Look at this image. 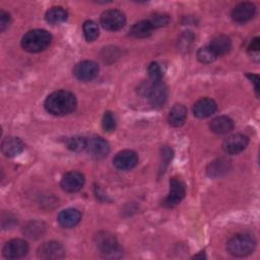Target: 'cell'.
<instances>
[{"label":"cell","mask_w":260,"mask_h":260,"mask_svg":"<svg viewBox=\"0 0 260 260\" xmlns=\"http://www.w3.org/2000/svg\"><path fill=\"white\" fill-rule=\"evenodd\" d=\"M67 17H68L67 11L61 6H54L50 8L45 14L46 21L52 25H56L64 22L67 19Z\"/></svg>","instance_id":"603a6c76"},{"label":"cell","mask_w":260,"mask_h":260,"mask_svg":"<svg viewBox=\"0 0 260 260\" xmlns=\"http://www.w3.org/2000/svg\"><path fill=\"white\" fill-rule=\"evenodd\" d=\"M86 142H87V139L85 137L73 136V137H70L66 141V145L70 150L75 151V152H79V151H82L86 148Z\"/></svg>","instance_id":"d4e9b609"},{"label":"cell","mask_w":260,"mask_h":260,"mask_svg":"<svg viewBox=\"0 0 260 260\" xmlns=\"http://www.w3.org/2000/svg\"><path fill=\"white\" fill-rule=\"evenodd\" d=\"M209 128L216 134H226L234 128V121L228 116H218L211 120Z\"/></svg>","instance_id":"ffe728a7"},{"label":"cell","mask_w":260,"mask_h":260,"mask_svg":"<svg viewBox=\"0 0 260 260\" xmlns=\"http://www.w3.org/2000/svg\"><path fill=\"white\" fill-rule=\"evenodd\" d=\"M84 176L80 172L71 171L66 173L60 182L61 188L68 193H74L79 191L84 185Z\"/></svg>","instance_id":"7c38bea8"},{"label":"cell","mask_w":260,"mask_h":260,"mask_svg":"<svg viewBox=\"0 0 260 260\" xmlns=\"http://www.w3.org/2000/svg\"><path fill=\"white\" fill-rule=\"evenodd\" d=\"M256 247L255 239L248 234H238L226 243L228 252L235 257H245L252 254Z\"/></svg>","instance_id":"3957f363"},{"label":"cell","mask_w":260,"mask_h":260,"mask_svg":"<svg viewBox=\"0 0 260 260\" xmlns=\"http://www.w3.org/2000/svg\"><path fill=\"white\" fill-rule=\"evenodd\" d=\"M217 109L216 103L209 98H202L198 100L193 106V114L195 117L204 119L210 117Z\"/></svg>","instance_id":"2e32d148"},{"label":"cell","mask_w":260,"mask_h":260,"mask_svg":"<svg viewBox=\"0 0 260 260\" xmlns=\"http://www.w3.org/2000/svg\"><path fill=\"white\" fill-rule=\"evenodd\" d=\"M248 136L241 133H236L230 135L226 139H224V141L222 142V149L225 153L235 155L242 152L248 146Z\"/></svg>","instance_id":"30bf717a"},{"label":"cell","mask_w":260,"mask_h":260,"mask_svg":"<svg viewBox=\"0 0 260 260\" xmlns=\"http://www.w3.org/2000/svg\"><path fill=\"white\" fill-rule=\"evenodd\" d=\"M246 76L254 83L255 91H256V94L258 96L259 95V76L256 75V74H251V73H247Z\"/></svg>","instance_id":"d6a6232c"},{"label":"cell","mask_w":260,"mask_h":260,"mask_svg":"<svg viewBox=\"0 0 260 260\" xmlns=\"http://www.w3.org/2000/svg\"><path fill=\"white\" fill-rule=\"evenodd\" d=\"M37 255L39 258L45 259V260L60 259L65 256V249L58 242H54V241L46 242L39 247L37 251Z\"/></svg>","instance_id":"4fadbf2b"},{"label":"cell","mask_w":260,"mask_h":260,"mask_svg":"<svg viewBox=\"0 0 260 260\" xmlns=\"http://www.w3.org/2000/svg\"><path fill=\"white\" fill-rule=\"evenodd\" d=\"M28 244L22 239H12L8 241L2 250L3 256L7 259H20L28 253Z\"/></svg>","instance_id":"ba28073f"},{"label":"cell","mask_w":260,"mask_h":260,"mask_svg":"<svg viewBox=\"0 0 260 260\" xmlns=\"http://www.w3.org/2000/svg\"><path fill=\"white\" fill-rule=\"evenodd\" d=\"M87 152L94 158H104L110 152V144L101 136L92 135L87 138L86 148Z\"/></svg>","instance_id":"8fae6325"},{"label":"cell","mask_w":260,"mask_h":260,"mask_svg":"<svg viewBox=\"0 0 260 260\" xmlns=\"http://www.w3.org/2000/svg\"><path fill=\"white\" fill-rule=\"evenodd\" d=\"M83 35L87 42H93L99 37V27L98 24L92 20L84 21L82 25Z\"/></svg>","instance_id":"cb8c5ba5"},{"label":"cell","mask_w":260,"mask_h":260,"mask_svg":"<svg viewBox=\"0 0 260 260\" xmlns=\"http://www.w3.org/2000/svg\"><path fill=\"white\" fill-rule=\"evenodd\" d=\"M185 194H186V190H185L184 183L180 179L173 177L170 180L169 194L162 200L161 204L167 208H173L183 200V198L185 197Z\"/></svg>","instance_id":"8992f818"},{"label":"cell","mask_w":260,"mask_h":260,"mask_svg":"<svg viewBox=\"0 0 260 260\" xmlns=\"http://www.w3.org/2000/svg\"><path fill=\"white\" fill-rule=\"evenodd\" d=\"M42 223L39 222H31L26 226V235L29 238H37L42 235L44 228L41 226Z\"/></svg>","instance_id":"f546056e"},{"label":"cell","mask_w":260,"mask_h":260,"mask_svg":"<svg viewBox=\"0 0 260 260\" xmlns=\"http://www.w3.org/2000/svg\"><path fill=\"white\" fill-rule=\"evenodd\" d=\"M23 148H24V143L18 137H13V136L6 137L3 139L1 143L2 153L8 157H13L18 155L20 152H22Z\"/></svg>","instance_id":"e0dca14e"},{"label":"cell","mask_w":260,"mask_h":260,"mask_svg":"<svg viewBox=\"0 0 260 260\" xmlns=\"http://www.w3.org/2000/svg\"><path fill=\"white\" fill-rule=\"evenodd\" d=\"M116 118L114 114L110 111H107L102 120V127L106 132H112L116 129Z\"/></svg>","instance_id":"4316f807"},{"label":"cell","mask_w":260,"mask_h":260,"mask_svg":"<svg viewBox=\"0 0 260 260\" xmlns=\"http://www.w3.org/2000/svg\"><path fill=\"white\" fill-rule=\"evenodd\" d=\"M143 95H145L150 105L153 107H161L168 98V89L162 80L159 81H150L146 84H143Z\"/></svg>","instance_id":"5b68a950"},{"label":"cell","mask_w":260,"mask_h":260,"mask_svg":"<svg viewBox=\"0 0 260 260\" xmlns=\"http://www.w3.org/2000/svg\"><path fill=\"white\" fill-rule=\"evenodd\" d=\"M10 21H11V18L9 13L5 12L4 10H1L0 11V30L4 31L9 26Z\"/></svg>","instance_id":"4dcf8cb0"},{"label":"cell","mask_w":260,"mask_h":260,"mask_svg":"<svg viewBox=\"0 0 260 260\" xmlns=\"http://www.w3.org/2000/svg\"><path fill=\"white\" fill-rule=\"evenodd\" d=\"M94 243L100 250L102 257L116 259L123 255L116 237L108 232H101L94 238Z\"/></svg>","instance_id":"277c9868"},{"label":"cell","mask_w":260,"mask_h":260,"mask_svg":"<svg viewBox=\"0 0 260 260\" xmlns=\"http://www.w3.org/2000/svg\"><path fill=\"white\" fill-rule=\"evenodd\" d=\"M77 102L75 95L68 90H56L49 94L45 101V109L54 116H64L73 112Z\"/></svg>","instance_id":"6da1fadb"},{"label":"cell","mask_w":260,"mask_h":260,"mask_svg":"<svg viewBox=\"0 0 260 260\" xmlns=\"http://www.w3.org/2000/svg\"><path fill=\"white\" fill-rule=\"evenodd\" d=\"M259 49H260V40H259V38H255V39H253L251 41V43H250V45L248 47V51L250 53L255 52V53L258 54Z\"/></svg>","instance_id":"1f68e13d"},{"label":"cell","mask_w":260,"mask_h":260,"mask_svg":"<svg viewBox=\"0 0 260 260\" xmlns=\"http://www.w3.org/2000/svg\"><path fill=\"white\" fill-rule=\"evenodd\" d=\"M255 5L251 2H242L234 7L231 16L236 22H246L255 15Z\"/></svg>","instance_id":"9a60e30c"},{"label":"cell","mask_w":260,"mask_h":260,"mask_svg":"<svg viewBox=\"0 0 260 260\" xmlns=\"http://www.w3.org/2000/svg\"><path fill=\"white\" fill-rule=\"evenodd\" d=\"M148 20L154 28H157L167 25L170 21V17L165 13H154L148 18Z\"/></svg>","instance_id":"f1b7e54d"},{"label":"cell","mask_w":260,"mask_h":260,"mask_svg":"<svg viewBox=\"0 0 260 260\" xmlns=\"http://www.w3.org/2000/svg\"><path fill=\"white\" fill-rule=\"evenodd\" d=\"M138 162V155L135 151L124 149L119 151L113 158V165L116 169L126 171L133 169Z\"/></svg>","instance_id":"5bb4252c"},{"label":"cell","mask_w":260,"mask_h":260,"mask_svg":"<svg viewBox=\"0 0 260 260\" xmlns=\"http://www.w3.org/2000/svg\"><path fill=\"white\" fill-rule=\"evenodd\" d=\"M99 73V65L92 60H83L78 62L74 69L73 74L74 76L80 81H90Z\"/></svg>","instance_id":"9c48e42d"},{"label":"cell","mask_w":260,"mask_h":260,"mask_svg":"<svg viewBox=\"0 0 260 260\" xmlns=\"http://www.w3.org/2000/svg\"><path fill=\"white\" fill-rule=\"evenodd\" d=\"M81 218L80 211L76 208H66L59 212L58 222L65 229H71L75 226Z\"/></svg>","instance_id":"ac0fdd59"},{"label":"cell","mask_w":260,"mask_h":260,"mask_svg":"<svg viewBox=\"0 0 260 260\" xmlns=\"http://www.w3.org/2000/svg\"><path fill=\"white\" fill-rule=\"evenodd\" d=\"M148 75L150 81H159L162 80V70L160 65L157 62H151L148 66Z\"/></svg>","instance_id":"83f0119b"},{"label":"cell","mask_w":260,"mask_h":260,"mask_svg":"<svg viewBox=\"0 0 260 260\" xmlns=\"http://www.w3.org/2000/svg\"><path fill=\"white\" fill-rule=\"evenodd\" d=\"M52 42V36L46 29H32L21 39V47L29 53H38L47 49Z\"/></svg>","instance_id":"7a4b0ae2"},{"label":"cell","mask_w":260,"mask_h":260,"mask_svg":"<svg viewBox=\"0 0 260 260\" xmlns=\"http://www.w3.org/2000/svg\"><path fill=\"white\" fill-rule=\"evenodd\" d=\"M153 29H154V27L149 22V20L144 19V20H140V21L136 22L135 24H133L129 30V35L133 38L143 39V38L149 37L152 34Z\"/></svg>","instance_id":"7402d4cb"},{"label":"cell","mask_w":260,"mask_h":260,"mask_svg":"<svg viewBox=\"0 0 260 260\" xmlns=\"http://www.w3.org/2000/svg\"><path fill=\"white\" fill-rule=\"evenodd\" d=\"M102 26L110 31H116L121 29L126 23L125 14L117 9H108L101 15Z\"/></svg>","instance_id":"52a82bcc"},{"label":"cell","mask_w":260,"mask_h":260,"mask_svg":"<svg viewBox=\"0 0 260 260\" xmlns=\"http://www.w3.org/2000/svg\"><path fill=\"white\" fill-rule=\"evenodd\" d=\"M197 59L203 64H209L216 59V56L208 46H205L197 51Z\"/></svg>","instance_id":"484cf974"},{"label":"cell","mask_w":260,"mask_h":260,"mask_svg":"<svg viewBox=\"0 0 260 260\" xmlns=\"http://www.w3.org/2000/svg\"><path fill=\"white\" fill-rule=\"evenodd\" d=\"M210 50L215 54V56H222L228 54L231 49H232V42L229 37L220 35L214 37L211 41L210 44L208 45Z\"/></svg>","instance_id":"d6986e66"},{"label":"cell","mask_w":260,"mask_h":260,"mask_svg":"<svg viewBox=\"0 0 260 260\" xmlns=\"http://www.w3.org/2000/svg\"><path fill=\"white\" fill-rule=\"evenodd\" d=\"M187 117V110L183 105H175L169 112L168 122L173 127L182 126Z\"/></svg>","instance_id":"44dd1931"}]
</instances>
